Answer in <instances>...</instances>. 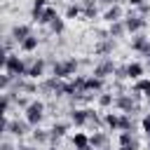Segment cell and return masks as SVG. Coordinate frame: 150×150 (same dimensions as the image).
<instances>
[{"label":"cell","mask_w":150,"mask_h":150,"mask_svg":"<svg viewBox=\"0 0 150 150\" xmlns=\"http://www.w3.org/2000/svg\"><path fill=\"white\" fill-rule=\"evenodd\" d=\"M2 66H5V70H7L12 77H23V75H28V63H26V59H19L16 54H5V56H2Z\"/></svg>","instance_id":"obj_1"},{"label":"cell","mask_w":150,"mask_h":150,"mask_svg":"<svg viewBox=\"0 0 150 150\" xmlns=\"http://www.w3.org/2000/svg\"><path fill=\"white\" fill-rule=\"evenodd\" d=\"M77 66H80V63H77L75 56H68V59H63V61H54V63H52V75L59 77V80H66V77L75 75Z\"/></svg>","instance_id":"obj_2"},{"label":"cell","mask_w":150,"mask_h":150,"mask_svg":"<svg viewBox=\"0 0 150 150\" xmlns=\"http://www.w3.org/2000/svg\"><path fill=\"white\" fill-rule=\"evenodd\" d=\"M42 117H45V103L42 101H30V105L26 108V122L38 127L42 122Z\"/></svg>","instance_id":"obj_3"},{"label":"cell","mask_w":150,"mask_h":150,"mask_svg":"<svg viewBox=\"0 0 150 150\" xmlns=\"http://www.w3.org/2000/svg\"><path fill=\"white\" fill-rule=\"evenodd\" d=\"M115 63H112V59H108V56H103L96 66H94V70H91V75H96V77H101V80H105V77H110V75H115Z\"/></svg>","instance_id":"obj_4"},{"label":"cell","mask_w":150,"mask_h":150,"mask_svg":"<svg viewBox=\"0 0 150 150\" xmlns=\"http://www.w3.org/2000/svg\"><path fill=\"white\" fill-rule=\"evenodd\" d=\"M145 19L141 16V14H136V12H129V14H124V26H127V30L129 33H138V30H143L145 28Z\"/></svg>","instance_id":"obj_5"},{"label":"cell","mask_w":150,"mask_h":150,"mask_svg":"<svg viewBox=\"0 0 150 150\" xmlns=\"http://www.w3.org/2000/svg\"><path fill=\"white\" fill-rule=\"evenodd\" d=\"M5 131H9L12 136H26L28 134V122H19V120H5Z\"/></svg>","instance_id":"obj_6"},{"label":"cell","mask_w":150,"mask_h":150,"mask_svg":"<svg viewBox=\"0 0 150 150\" xmlns=\"http://www.w3.org/2000/svg\"><path fill=\"white\" fill-rule=\"evenodd\" d=\"M112 49H115V38H110V35H103V38H98V45L94 47V52H96V54H101V56L110 54Z\"/></svg>","instance_id":"obj_7"},{"label":"cell","mask_w":150,"mask_h":150,"mask_svg":"<svg viewBox=\"0 0 150 150\" xmlns=\"http://www.w3.org/2000/svg\"><path fill=\"white\" fill-rule=\"evenodd\" d=\"M45 66H47L45 59H33L30 66H28V77H30V80H40V77L45 75Z\"/></svg>","instance_id":"obj_8"},{"label":"cell","mask_w":150,"mask_h":150,"mask_svg":"<svg viewBox=\"0 0 150 150\" xmlns=\"http://www.w3.org/2000/svg\"><path fill=\"white\" fill-rule=\"evenodd\" d=\"M89 143H91V148H96V150H105L108 143H110V138H108L105 131H94V134L89 136Z\"/></svg>","instance_id":"obj_9"},{"label":"cell","mask_w":150,"mask_h":150,"mask_svg":"<svg viewBox=\"0 0 150 150\" xmlns=\"http://www.w3.org/2000/svg\"><path fill=\"white\" fill-rule=\"evenodd\" d=\"M87 120H89V110H87V108H75V110H70V122H73L75 127H84Z\"/></svg>","instance_id":"obj_10"},{"label":"cell","mask_w":150,"mask_h":150,"mask_svg":"<svg viewBox=\"0 0 150 150\" xmlns=\"http://www.w3.org/2000/svg\"><path fill=\"white\" fill-rule=\"evenodd\" d=\"M103 19H105L108 23L122 21V19H124V12H122V7H120V5H110V7H108V12L103 14Z\"/></svg>","instance_id":"obj_11"},{"label":"cell","mask_w":150,"mask_h":150,"mask_svg":"<svg viewBox=\"0 0 150 150\" xmlns=\"http://www.w3.org/2000/svg\"><path fill=\"white\" fill-rule=\"evenodd\" d=\"M28 35H33V33H30V26H26V23H16V26L12 28V38H14L19 45H21Z\"/></svg>","instance_id":"obj_12"},{"label":"cell","mask_w":150,"mask_h":150,"mask_svg":"<svg viewBox=\"0 0 150 150\" xmlns=\"http://www.w3.org/2000/svg\"><path fill=\"white\" fill-rule=\"evenodd\" d=\"M66 131H68V124L66 122H54V127L49 129V134H52V143H59V138H63L66 136Z\"/></svg>","instance_id":"obj_13"},{"label":"cell","mask_w":150,"mask_h":150,"mask_svg":"<svg viewBox=\"0 0 150 150\" xmlns=\"http://www.w3.org/2000/svg\"><path fill=\"white\" fill-rule=\"evenodd\" d=\"M148 45H150V40L145 38V35H134V40H131V49L134 52H138V54H145V49H148Z\"/></svg>","instance_id":"obj_14"},{"label":"cell","mask_w":150,"mask_h":150,"mask_svg":"<svg viewBox=\"0 0 150 150\" xmlns=\"http://www.w3.org/2000/svg\"><path fill=\"white\" fill-rule=\"evenodd\" d=\"M124 33H127L124 19H122V21H115V23H108V35H110V38H122Z\"/></svg>","instance_id":"obj_15"},{"label":"cell","mask_w":150,"mask_h":150,"mask_svg":"<svg viewBox=\"0 0 150 150\" xmlns=\"http://www.w3.org/2000/svg\"><path fill=\"white\" fill-rule=\"evenodd\" d=\"M91 143H89V136L87 134H82V131H77L75 136H73V148L75 150H87Z\"/></svg>","instance_id":"obj_16"},{"label":"cell","mask_w":150,"mask_h":150,"mask_svg":"<svg viewBox=\"0 0 150 150\" xmlns=\"http://www.w3.org/2000/svg\"><path fill=\"white\" fill-rule=\"evenodd\" d=\"M56 16H59V14H56V9H54V7H45V9L40 12V19H38V23H42V26L47 23V26H49V23H52Z\"/></svg>","instance_id":"obj_17"},{"label":"cell","mask_w":150,"mask_h":150,"mask_svg":"<svg viewBox=\"0 0 150 150\" xmlns=\"http://www.w3.org/2000/svg\"><path fill=\"white\" fill-rule=\"evenodd\" d=\"M101 89H103V80L96 77V75H89V77H87V91L101 94Z\"/></svg>","instance_id":"obj_18"},{"label":"cell","mask_w":150,"mask_h":150,"mask_svg":"<svg viewBox=\"0 0 150 150\" xmlns=\"http://www.w3.org/2000/svg\"><path fill=\"white\" fill-rule=\"evenodd\" d=\"M127 73H129V80H141V75L145 73V68H143L141 63H136V61H134V63H129V66H127Z\"/></svg>","instance_id":"obj_19"},{"label":"cell","mask_w":150,"mask_h":150,"mask_svg":"<svg viewBox=\"0 0 150 150\" xmlns=\"http://www.w3.org/2000/svg\"><path fill=\"white\" fill-rule=\"evenodd\" d=\"M134 91H141L148 101H150V80H145V77H141V80H136V84H134Z\"/></svg>","instance_id":"obj_20"},{"label":"cell","mask_w":150,"mask_h":150,"mask_svg":"<svg viewBox=\"0 0 150 150\" xmlns=\"http://www.w3.org/2000/svg\"><path fill=\"white\" fill-rule=\"evenodd\" d=\"M120 131H134V115H120Z\"/></svg>","instance_id":"obj_21"},{"label":"cell","mask_w":150,"mask_h":150,"mask_svg":"<svg viewBox=\"0 0 150 150\" xmlns=\"http://www.w3.org/2000/svg\"><path fill=\"white\" fill-rule=\"evenodd\" d=\"M38 45H40V40H38L35 35H28V38H26L19 47H21L23 52H35V49H38Z\"/></svg>","instance_id":"obj_22"},{"label":"cell","mask_w":150,"mask_h":150,"mask_svg":"<svg viewBox=\"0 0 150 150\" xmlns=\"http://www.w3.org/2000/svg\"><path fill=\"white\" fill-rule=\"evenodd\" d=\"M96 101H98V105H101V108H110V105L115 103V96H112L110 91H101V94L96 96Z\"/></svg>","instance_id":"obj_23"},{"label":"cell","mask_w":150,"mask_h":150,"mask_svg":"<svg viewBox=\"0 0 150 150\" xmlns=\"http://www.w3.org/2000/svg\"><path fill=\"white\" fill-rule=\"evenodd\" d=\"M103 124H105L108 129H112V131L120 129V115H117V112H108V115L103 117Z\"/></svg>","instance_id":"obj_24"},{"label":"cell","mask_w":150,"mask_h":150,"mask_svg":"<svg viewBox=\"0 0 150 150\" xmlns=\"http://www.w3.org/2000/svg\"><path fill=\"white\" fill-rule=\"evenodd\" d=\"M49 138H52V134L45 131V129H35V131H33V141H35V143H47Z\"/></svg>","instance_id":"obj_25"},{"label":"cell","mask_w":150,"mask_h":150,"mask_svg":"<svg viewBox=\"0 0 150 150\" xmlns=\"http://www.w3.org/2000/svg\"><path fill=\"white\" fill-rule=\"evenodd\" d=\"M82 14V5L77 2V5H68V9H66V19H77Z\"/></svg>","instance_id":"obj_26"},{"label":"cell","mask_w":150,"mask_h":150,"mask_svg":"<svg viewBox=\"0 0 150 150\" xmlns=\"http://www.w3.org/2000/svg\"><path fill=\"white\" fill-rule=\"evenodd\" d=\"M87 110H89V120H87V124H89V127H94V129H96V127H101V117H98V112H96V110H91V108H87Z\"/></svg>","instance_id":"obj_27"},{"label":"cell","mask_w":150,"mask_h":150,"mask_svg":"<svg viewBox=\"0 0 150 150\" xmlns=\"http://www.w3.org/2000/svg\"><path fill=\"white\" fill-rule=\"evenodd\" d=\"M49 30H52V33H56V35H61V33H63V19H59V16H56V19L49 23Z\"/></svg>","instance_id":"obj_28"},{"label":"cell","mask_w":150,"mask_h":150,"mask_svg":"<svg viewBox=\"0 0 150 150\" xmlns=\"http://www.w3.org/2000/svg\"><path fill=\"white\" fill-rule=\"evenodd\" d=\"M112 77H115V80H127V77H129V73H127V66H117Z\"/></svg>","instance_id":"obj_29"},{"label":"cell","mask_w":150,"mask_h":150,"mask_svg":"<svg viewBox=\"0 0 150 150\" xmlns=\"http://www.w3.org/2000/svg\"><path fill=\"white\" fill-rule=\"evenodd\" d=\"M141 127H143V131H145V136L150 138V112H148V115H145V117L141 120Z\"/></svg>","instance_id":"obj_30"},{"label":"cell","mask_w":150,"mask_h":150,"mask_svg":"<svg viewBox=\"0 0 150 150\" xmlns=\"http://www.w3.org/2000/svg\"><path fill=\"white\" fill-rule=\"evenodd\" d=\"M14 103H16L19 108H28V105H30V101H28L26 96H14Z\"/></svg>","instance_id":"obj_31"},{"label":"cell","mask_w":150,"mask_h":150,"mask_svg":"<svg viewBox=\"0 0 150 150\" xmlns=\"http://www.w3.org/2000/svg\"><path fill=\"white\" fill-rule=\"evenodd\" d=\"M49 7V0H33V9H45Z\"/></svg>","instance_id":"obj_32"},{"label":"cell","mask_w":150,"mask_h":150,"mask_svg":"<svg viewBox=\"0 0 150 150\" xmlns=\"http://www.w3.org/2000/svg\"><path fill=\"white\" fill-rule=\"evenodd\" d=\"M129 5H131V7H141V5H143V0H129Z\"/></svg>","instance_id":"obj_33"},{"label":"cell","mask_w":150,"mask_h":150,"mask_svg":"<svg viewBox=\"0 0 150 150\" xmlns=\"http://www.w3.org/2000/svg\"><path fill=\"white\" fill-rule=\"evenodd\" d=\"M98 2H103V5H117V0H98Z\"/></svg>","instance_id":"obj_34"},{"label":"cell","mask_w":150,"mask_h":150,"mask_svg":"<svg viewBox=\"0 0 150 150\" xmlns=\"http://www.w3.org/2000/svg\"><path fill=\"white\" fill-rule=\"evenodd\" d=\"M2 150H12V145H9L7 141H5V143H2Z\"/></svg>","instance_id":"obj_35"},{"label":"cell","mask_w":150,"mask_h":150,"mask_svg":"<svg viewBox=\"0 0 150 150\" xmlns=\"http://www.w3.org/2000/svg\"><path fill=\"white\" fill-rule=\"evenodd\" d=\"M120 150H134L131 145H120Z\"/></svg>","instance_id":"obj_36"},{"label":"cell","mask_w":150,"mask_h":150,"mask_svg":"<svg viewBox=\"0 0 150 150\" xmlns=\"http://www.w3.org/2000/svg\"><path fill=\"white\" fill-rule=\"evenodd\" d=\"M143 56H148V61H150V45H148V49H145V54Z\"/></svg>","instance_id":"obj_37"},{"label":"cell","mask_w":150,"mask_h":150,"mask_svg":"<svg viewBox=\"0 0 150 150\" xmlns=\"http://www.w3.org/2000/svg\"><path fill=\"white\" fill-rule=\"evenodd\" d=\"M21 150H35V148H30V145H26V148H21Z\"/></svg>","instance_id":"obj_38"},{"label":"cell","mask_w":150,"mask_h":150,"mask_svg":"<svg viewBox=\"0 0 150 150\" xmlns=\"http://www.w3.org/2000/svg\"><path fill=\"white\" fill-rule=\"evenodd\" d=\"M148 150H150V138H148Z\"/></svg>","instance_id":"obj_39"},{"label":"cell","mask_w":150,"mask_h":150,"mask_svg":"<svg viewBox=\"0 0 150 150\" xmlns=\"http://www.w3.org/2000/svg\"><path fill=\"white\" fill-rule=\"evenodd\" d=\"M47 150H56V148H47Z\"/></svg>","instance_id":"obj_40"},{"label":"cell","mask_w":150,"mask_h":150,"mask_svg":"<svg viewBox=\"0 0 150 150\" xmlns=\"http://www.w3.org/2000/svg\"><path fill=\"white\" fill-rule=\"evenodd\" d=\"M148 68H150V61H148Z\"/></svg>","instance_id":"obj_41"},{"label":"cell","mask_w":150,"mask_h":150,"mask_svg":"<svg viewBox=\"0 0 150 150\" xmlns=\"http://www.w3.org/2000/svg\"><path fill=\"white\" fill-rule=\"evenodd\" d=\"M105 150H110V148H105Z\"/></svg>","instance_id":"obj_42"}]
</instances>
